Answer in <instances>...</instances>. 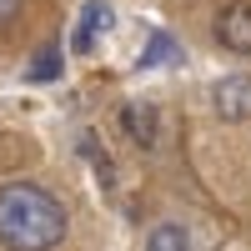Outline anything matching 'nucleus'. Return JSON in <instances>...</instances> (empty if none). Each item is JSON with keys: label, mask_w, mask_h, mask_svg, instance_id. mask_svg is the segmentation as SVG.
<instances>
[{"label": "nucleus", "mask_w": 251, "mask_h": 251, "mask_svg": "<svg viewBox=\"0 0 251 251\" xmlns=\"http://www.w3.org/2000/svg\"><path fill=\"white\" fill-rule=\"evenodd\" d=\"M216 40L236 55H251V0H231L216 15Z\"/></svg>", "instance_id": "nucleus-2"}, {"label": "nucleus", "mask_w": 251, "mask_h": 251, "mask_svg": "<svg viewBox=\"0 0 251 251\" xmlns=\"http://www.w3.org/2000/svg\"><path fill=\"white\" fill-rule=\"evenodd\" d=\"M106 20H111V10H106V5H86V10H80L75 50H91V35H96V30H106Z\"/></svg>", "instance_id": "nucleus-6"}, {"label": "nucleus", "mask_w": 251, "mask_h": 251, "mask_svg": "<svg viewBox=\"0 0 251 251\" xmlns=\"http://www.w3.org/2000/svg\"><path fill=\"white\" fill-rule=\"evenodd\" d=\"M121 126H126V136H131L136 146H151L161 141V116H156V106L151 100H126V111H121Z\"/></svg>", "instance_id": "nucleus-4"}, {"label": "nucleus", "mask_w": 251, "mask_h": 251, "mask_svg": "<svg viewBox=\"0 0 251 251\" xmlns=\"http://www.w3.org/2000/svg\"><path fill=\"white\" fill-rule=\"evenodd\" d=\"M211 100H216V116H221V121H246V116H251V75H226V80H216Z\"/></svg>", "instance_id": "nucleus-3"}, {"label": "nucleus", "mask_w": 251, "mask_h": 251, "mask_svg": "<svg viewBox=\"0 0 251 251\" xmlns=\"http://www.w3.org/2000/svg\"><path fill=\"white\" fill-rule=\"evenodd\" d=\"M15 15H20V0H0V25H10Z\"/></svg>", "instance_id": "nucleus-8"}, {"label": "nucleus", "mask_w": 251, "mask_h": 251, "mask_svg": "<svg viewBox=\"0 0 251 251\" xmlns=\"http://www.w3.org/2000/svg\"><path fill=\"white\" fill-rule=\"evenodd\" d=\"M141 60H146V66H166V60H176V46L166 35H151V50H146Z\"/></svg>", "instance_id": "nucleus-7"}, {"label": "nucleus", "mask_w": 251, "mask_h": 251, "mask_svg": "<svg viewBox=\"0 0 251 251\" xmlns=\"http://www.w3.org/2000/svg\"><path fill=\"white\" fill-rule=\"evenodd\" d=\"M146 251H191V236H186V226L176 221H161L151 236H146Z\"/></svg>", "instance_id": "nucleus-5"}, {"label": "nucleus", "mask_w": 251, "mask_h": 251, "mask_svg": "<svg viewBox=\"0 0 251 251\" xmlns=\"http://www.w3.org/2000/svg\"><path fill=\"white\" fill-rule=\"evenodd\" d=\"M50 71H55V55H50V50H46V55H40V66H35V71H30V75H35V80H46V75H50Z\"/></svg>", "instance_id": "nucleus-9"}, {"label": "nucleus", "mask_w": 251, "mask_h": 251, "mask_svg": "<svg viewBox=\"0 0 251 251\" xmlns=\"http://www.w3.org/2000/svg\"><path fill=\"white\" fill-rule=\"evenodd\" d=\"M66 241V206L35 181L0 186V246L5 251H55Z\"/></svg>", "instance_id": "nucleus-1"}]
</instances>
